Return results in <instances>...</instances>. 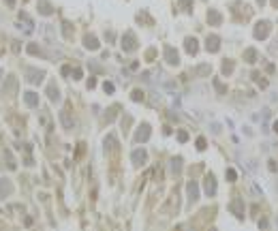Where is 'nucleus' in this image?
<instances>
[{
  "instance_id": "obj_1",
  "label": "nucleus",
  "mask_w": 278,
  "mask_h": 231,
  "mask_svg": "<svg viewBox=\"0 0 278 231\" xmlns=\"http://www.w3.org/2000/svg\"><path fill=\"white\" fill-rule=\"evenodd\" d=\"M26 103H28V105H37V96H34L32 92H28V94H26Z\"/></svg>"
}]
</instances>
